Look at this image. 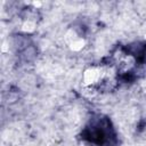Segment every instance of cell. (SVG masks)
<instances>
[{
  "label": "cell",
  "mask_w": 146,
  "mask_h": 146,
  "mask_svg": "<svg viewBox=\"0 0 146 146\" xmlns=\"http://www.w3.org/2000/svg\"><path fill=\"white\" fill-rule=\"evenodd\" d=\"M34 29H35V24L33 22H31V21L25 22L23 24V26H22V30L25 31V32H32V31H34Z\"/></svg>",
  "instance_id": "obj_3"
},
{
  "label": "cell",
  "mask_w": 146,
  "mask_h": 146,
  "mask_svg": "<svg viewBox=\"0 0 146 146\" xmlns=\"http://www.w3.org/2000/svg\"><path fill=\"white\" fill-rule=\"evenodd\" d=\"M84 43H86V41H84L83 39L76 38V39H74L73 41L70 42V48H71L73 51H79V50H81V49L84 47Z\"/></svg>",
  "instance_id": "obj_2"
},
{
  "label": "cell",
  "mask_w": 146,
  "mask_h": 146,
  "mask_svg": "<svg viewBox=\"0 0 146 146\" xmlns=\"http://www.w3.org/2000/svg\"><path fill=\"white\" fill-rule=\"evenodd\" d=\"M102 76H103L102 70L96 68V67H90L84 72L83 81L87 86H91V84H95L96 82H98L102 79Z\"/></svg>",
  "instance_id": "obj_1"
}]
</instances>
